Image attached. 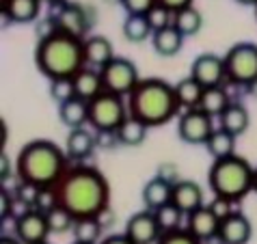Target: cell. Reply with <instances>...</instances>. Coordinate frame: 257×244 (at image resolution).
I'll return each instance as SVG.
<instances>
[{"label":"cell","mask_w":257,"mask_h":244,"mask_svg":"<svg viewBox=\"0 0 257 244\" xmlns=\"http://www.w3.org/2000/svg\"><path fill=\"white\" fill-rule=\"evenodd\" d=\"M9 177H11V171H9V156L3 154V179L7 182Z\"/></svg>","instance_id":"obj_44"},{"label":"cell","mask_w":257,"mask_h":244,"mask_svg":"<svg viewBox=\"0 0 257 244\" xmlns=\"http://www.w3.org/2000/svg\"><path fill=\"white\" fill-rule=\"evenodd\" d=\"M50 97L56 104H63L67 99L76 97V89H74V80L71 78H54L50 80Z\"/></svg>","instance_id":"obj_34"},{"label":"cell","mask_w":257,"mask_h":244,"mask_svg":"<svg viewBox=\"0 0 257 244\" xmlns=\"http://www.w3.org/2000/svg\"><path fill=\"white\" fill-rule=\"evenodd\" d=\"M125 235L134 244H158L162 229L156 218V212L145 207V210L132 214L125 222Z\"/></svg>","instance_id":"obj_10"},{"label":"cell","mask_w":257,"mask_h":244,"mask_svg":"<svg viewBox=\"0 0 257 244\" xmlns=\"http://www.w3.org/2000/svg\"><path fill=\"white\" fill-rule=\"evenodd\" d=\"M74 244H84V242H76V240H74Z\"/></svg>","instance_id":"obj_50"},{"label":"cell","mask_w":257,"mask_h":244,"mask_svg":"<svg viewBox=\"0 0 257 244\" xmlns=\"http://www.w3.org/2000/svg\"><path fill=\"white\" fill-rule=\"evenodd\" d=\"M0 205H3V212H0V216L3 218H9L11 216V207H13V192L9 190H3V195H0Z\"/></svg>","instance_id":"obj_40"},{"label":"cell","mask_w":257,"mask_h":244,"mask_svg":"<svg viewBox=\"0 0 257 244\" xmlns=\"http://www.w3.org/2000/svg\"><path fill=\"white\" fill-rule=\"evenodd\" d=\"M99 244H134V242L127 238L125 231H123V233H115V235H106Z\"/></svg>","instance_id":"obj_42"},{"label":"cell","mask_w":257,"mask_h":244,"mask_svg":"<svg viewBox=\"0 0 257 244\" xmlns=\"http://www.w3.org/2000/svg\"><path fill=\"white\" fill-rule=\"evenodd\" d=\"M218 227H220V218L212 212L210 205H201L195 212H190L186 216V229L197 235L201 242L214 240L218 235Z\"/></svg>","instance_id":"obj_14"},{"label":"cell","mask_w":257,"mask_h":244,"mask_svg":"<svg viewBox=\"0 0 257 244\" xmlns=\"http://www.w3.org/2000/svg\"><path fill=\"white\" fill-rule=\"evenodd\" d=\"M112 218H115V216H112V210H110V207H106L104 212H99V214H97V220L102 222V227H104V229L112 225Z\"/></svg>","instance_id":"obj_43"},{"label":"cell","mask_w":257,"mask_h":244,"mask_svg":"<svg viewBox=\"0 0 257 244\" xmlns=\"http://www.w3.org/2000/svg\"><path fill=\"white\" fill-rule=\"evenodd\" d=\"M253 175L255 169L246 158L238 154L216 158L208 171L210 190L216 197H225L229 201H242L248 192H253Z\"/></svg>","instance_id":"obj_5"},{"label":"cell","mask_w":257,"mask_h":244,"mask_svg":"<svg viewBox=\"0 0 257 244\" xmlns=\"http://www.w3.org/2000/svg\"><path fill=\"white\" fill-rule=\"evenodd\" d=\"M37 244H50V242H48V240H44V242H37Z\"/></svg>","instance_id":"obj_48"},{"label":"cell","mask_w":257,"mask_h":244,"mask_svg":"<svg viewBox=\"0 0 257 244\" xmlns=\"http://www.w3.org/2000/svg\"><path fill=\"white\" fill-rule=\"evenodd\" d=\"M156 218H158V222H160L162 233H167V231L182 229V222H184V218H186V214H184L177 205L167 203V205H162L160 210H156Z\"/></svg>","instance_id":"obj_32"},{"label":"cell","mask_w":257,"mask_h":244,"mask_svg":"<svg viewBox=\"0 0 257 244\" xmlns=\"http://www.w3.org/2000/svg\"><path fill=\"white\" fill-rule=\"evenodd\" d=\"M147 130H149L147 124H143L141 119L127 114V119L119 126V130H117V141L125 147H139L141 143L145 141Z\"/></svg>","instance_id":"obj_26"},{"label":"cell","mask_w":257,"mask_h":244,"mask_svg":"<svg viewBox=\"0 0 257 244\" xmlns=\"http://www.w3.org/2000/svg\"><path fill=\"white\" fill-rule=\"evenodd\" d=\"M99 74H102V80H104V91L117 93V95H123V97H127V93L137 87V82L141 80L137 65L130 59H125V56H115L110 63H106L99 69Z\"/></svg>","instance_id":"obj_8"},{"label":"cell","mask_w":257,"mask_h":244,"mask_svg":"<svg viewBox=\"0 0 257 244\" xmlns=\"http://www.w3.org/2000/svg\"><path fill=\"white\" fill-rule=\"evenodd\" d=\"M71 80H74L76 95L82 97V99H87V102H91V99L97 97L99 93L104 91L102 74H99V69H95V67L84 65L74 78H71Z\"/></svg>","instance_id":"obj_21"},{"label":"cell","mask_w":257,"mask_h":244,"mask_svg":"<svg viewBox=\"0 0 257 244\" xmlns=\"http://www.w3.org/2000/svg\"><path fill=\"white\" fill-rule=\"evenodd\" d=\"M0 244H24V242L20 240L18 235H3V238H0Z\"/></svg>","instance_id":"obj_45"},{"label":"cell","mask_w":257,"mask_h":244,"mask_svg":"<svg viewBox=\"0 0 257 244\" xmlns=\"http://www.w3.org/2000/svg\"><path fill=\"white\" fill-rule=\"evenodd\" d=\"M173 26L180 31L184 37H192V35H197L199 31H201L203 26V16L201 11L195 9V7H184V9L175 11L173 16Z\"/></svg>","instance_id":"obj_28"},{"label":"cell","mask_w":257,"mask_h":244,"mask_svg":"<svg viewBox=\"0 0 257 244\" xmlns=\"http://www.w3.org/2000/svg\"><path fill=\"white\" fill-rule=\"evenodd\" d=\"M218 119H220V128L227 132H231L233 136H242L248 130V124H251L246 106L240 104V102H231Z\"/></svg>","instance_id":"obj_24"},{"label":"cell","mask_w":257,"mask_h":244,"mask_svg":"<svg viewBox=\"0 0 257 244\" xmlns=\"http://www.w3.org/2000/svg\"><path fill=\"white\" fill-rule=\"evenodd\" d=\"M59 205L74 214V218L97 216L110 203L108 179L87 164H76L65 171V175L54 186Z\"/></svg>","instance_id":"obj_1"},{"label":"cell","mask_w":257,"mask_h":244,"mask_svg":"<svg viewBox=\"0 0 257 244\" xmlns=\"http://www.w3.org/2000/svg\"><path fill=\"white\" fill-rule=\"evenodd\" d=\"M158 244H203V242L197 235H192L186 227H182V229H175V231L162 233Z\"/></svg>","instance_id":"obj_35"},{"label":"cell","mask_w":257,"mask_h":244,"mask_svg":"<svg viewBox=\"0 0 257 244\" xmlns=\"http://www.w3.org/2000/svg\"><path fill=\"white\" fill-rule=\"evenodd\" d=\"M208 205L212 207V212H214V214H216V216H218L220 220H223V218H227V216H229V214L233 212V210H231L233 201H229V199H225V197H216V195H214V199L210 201V203H208Z\"/></svg>","instance_id":"obj_39"},{"label":"cell","mask_w":257,"mask_h":244,"mask_svg":"<svg viewBox=\"0 0 257 244\" xmlns=\"http://www.w3.org/2000/svg\"><path fill=\"white\" fill-rule=\"evenodd\" d=\"M46 218L50 225V233H65L69 229H74V222H76L74 214L65 210L63 205H56L50 212H46Z\"/></svg>","instance_id":"obj_33"},{"label":"cell","mask_w":257,"mask_h":244,"mask_svg":"<svg viewBox=\"0 0 257 244\" xmlns=\"http://www.w3.org/2000/svg\"><path fill=\"white\" fill-rule=\"evenodd\" d=\"M229 104H231V99L227 95V91L218 84V87H205L199 108L203 112H208L210 117H220Z\"/></svg>","instance_id":"obj_27"},{"label":"cell","mask_w":257,"mask_h":244,"mask_svg":"<svg viewBox=\"0 0 257 244\" xmlns=\"http://www.w3.org/2000/svg\"><path fill=\"white\" fill-rule=\"evenodd\" d=\"M208 112L201 108L184 110L177 119V136L188 145H205L214 132V124Z\"/></svg>","instance_id":"obj_9"},{"label":"cell","mask_w":257,"mask_h":244,"mask_svg":"<svg viewBox=\"0 0 257 244\" xmlns=\"http://www.w3.org/2000/svg\"><path fill=\"white\" fill-rule=\"evenodd\" d=\"M225 69L227 80L240 87H255L257 84V44L240 41L227 50Z\"/></svg>","instance_id":"obj_7"},{"label":"cell","mask_w":257,"mask_h":244,"mask_svg":"<svg viewBox=\"0 0 257 244\" xmlns=\"http://www.w3.org/2000/svg\"><path fill=\"white\" fill-rule=\"evenodd\" d=\"M104 227L102 222L97 220V216H87V218H76L74 222V240L76 242H84V244H97L99 235H102Z\"/></svg>","instance_id":"obj_31"},{"label":"cell","mask_w":257,"mask_h":244,"mask_svg":"<svg viewBox=\"0 0 257 244\" xmlns=\"http://www.w3.org/2000/svg\"><path fill=\"white\" fill-rule=\"evenodd\" d=\"M41 0H5L3 13L13 24H28L39 18Z\"/></svg>","instance_id":"obj_22"},{"label":"cell","mask_w":257,"mask_h":244,"mask_svg":"<svg viewBox=\"0 0 257 244\" xmlns=\"http://www.w3.org/2000/svg\"><path fill=\"white\" fill-rule=\"evenodd\" d=\"M238 5H244V7H255L257 5V0H235Z\"/></svg>","instance_id":"obj_46"},{"label":"cell","mask_w":257,"mask_h":244,"mask_svg":"<svg viewBox=\"0 0 257 244\" xmlns=\"http://www.w3.org/2000/svg\"><path fill=\"white\" fill-rule=\"evenodd\" d=\"M115 50H112L110 39L102 37V35H93V37H84V61L89 67L102 69L106 63L115 59Z\"/></svg>","instance_id":"obj_18"},{"label":"cell","mask_w":257,"mask_h":244,"mask_svg":"<svg viewBox=\"0 0 257 244\" xmlns=\"http://www.w3.org/2000/svg\"><path fill=\"white\" fill-rule=\"evenodd\" d=\"M39 192H41L39 186H35V184H31V182H20L13 195H16L18 199L26 201L28 205L35 207V203H37V199H39Z\"/></svg>","instance_id":"obj_38"},{"label":"cell","mask_w":257,"mask_h":244,"mask_svg":"<svg viewBox=\"0 0 257 244\" xmlns=\"http://www.w3.org/2000/svg\"><path fill=\"white\" fill-rule=\"evenodd\" d=\"M69 156L52 141L37 139L20 149L16 158V175L20 182H31L39 188H52L69 169Z\"/></svg>","instance_id":"obj_3"},{"label":"cell","mask_w":257,"mask_h":244,"mask_svg":"<svg viewBox=\"0 0 257 244\" xmlns=\"http://www.w3.org/2000/svg\"><path fill=\"white\" fill-rule=\"evenodd\" d=\"M154 35V28L149 24L147 16H127L123 22V37L130 44H143Z\"/></svg>","instance_id":"obj_30"},{"label":"cell","mask_w":257,"mask_h":244,"mask_svg":"<svg viewBox=\"0 0 257 244\" xmlns=\"http://www.w3.org/2000/svg\"><path fill=\"white\" fill-rule=\"evenodd\" d=\"M16 235L24 244H37V242L48 240L50 225H48L46 212L33 207V210H28L24 216H20L16 220Z\"/></svg>","instance_id":"obj_12"},{"label":"cell","mask_w":257,"mask_h":244,"mask_svg":"<svg viewBox=\"0 0 257 244\" xmlns=\"http://www.w3.org/2000/svg\"><path fill=\"white\" fill-rule=\"evenodd\" d=\"M59 119L69 130L84 128L89 124V102L76 95V97L67 99V102L59 104Z\"/></svg>","instance_id":"obj_20"},{"label":"cell","mask_w":257,"mask_h":244,"mask_svg":"<svg viewBox=\"0 0 257 244\" xmlns=\"http://www.w3.org/2000/svg\"><path fill=\"white\" fill-rule=\"evenodd\" d=\"M35 65L50 80L54 78H74L87 61H84V39L67 31L54 28L52 33L39 37L35 48Z\"/></svg>","instance_id":"obj_2"},{"label":"cell","mask_w":257,"mask_h":244,"mask_svg":"<svg viewBox=\"0 0 257 244\" xmlns=\"http://www.w3.org/2000/svg\"><path fill=\"white\" fill-rule=\"evenodd\" d=\"M235 139H238V136H233L231 132L218 128V130L212 132L208 143H205V149H208V154L214 158V160H216V158L233 156L235 154Z\"/></svg>","instance_id":"obj_29"},{"label":"cell","mask_w":257,"mask_h":244,"mask_svg":"<svg viewBox=\"0 0 257 244\" xmlns=\"http://www.w3.org/2000/svg\"><path fill=\"white\" fill-rule=\"evenodd\" d=\"M253 235V225L242 212H231L227 218L220 220L216 240L220 244H246Z\"/></svg>","instance_id":"obj_13"},{"label":"cell","mask_w":257,"mask_h":244,"mask_svg":"<svg viewBox=\"0 0 257 244\" xmlns=\"http://www.w3.org/2000/svg\"><path fill=\"white\" fill-rule=\"evenodd\" d=\"M95 145H97V136L91 134L87 128L69 130L67 139H65V152L69 156V160H74V162H80L84 158H89L93 154Z\"/></svg>","instance_id":"obj_16"},{"label":"cell","mask_w":257,"mask_h":244,"mask_svg":"<svg viewBox=\"0 0 257 244\" xmlns=\"http://www.w3.org/2000/svg\"><path fill=\"white\" fill-rule=\"evenodd\" d=\"M255 20H257V5H255Z\"/></svg>","instance_id":"obj_49"},{"label":"cell","mask_w":257,"mask_h":244,"mask_svg":"<svg viewBox=\"0 0 257 244\" xmlns=\"http://www.w3.org/2000/svg\"><path fill=\"white\" fill-rule=\"evenodd\" d=\"M184 39H186V37H184V35L177 31L173 24H171V26L160 28V31H154L152 46H154V50L160 56H175L182 50Z\"/></svg>","instance_id":"obj_23"},{"label":"cell","mask_w":257,"mask_h":244,"mask_svg":"<svg viewBox=\"0 0 257 244\" xmlns=\"http://www.w3.org/2000/svg\"><path fill=\"white\" fill-rule=\"evenodd\" d=\"M203 91H205V87L197 80V78H192V76L182 78V80L175 84V95H177V102H180V108L182 110L199 108Z\"/></svg>","instance_id":"obj_25"},{"label":"cell","mask_w":257,"mask_h":244,"mask_svg":"<svg viewBox=\"0 0 257 244\" xmlns=\"http://www.w3.org/2000/svg\"><path fill=\"white\" fill-rule=\"evenodd\" d=\"M190 76L197 78L203 87H218L227 80V69H225V59L214 52L199 54L190 65Z\"/></svg>","instance_id":"obj_11"},{"label":"cell","mask_w":257,"mask_h":244,"mask_svg":"<svg viewBox=\"0 0 257 244\" xmlns=\"http://www.w3.org/2000/svg\"><path fill=\"white\" fill-rule=\"evenodd\" d=\"M125 99L132 117L141 119L149 128L169 124L182 110L175 95V84H169L162 78H141Z\"/></svg>","instance_id":"obj_4"},{"label":"cell","mask_w":257,"mask_h":244,"mask_svg":"<svg viewBox=\"0 0 257 244\" xmlns=\"http://www.w3.org/2000/svg\"><path fill=\"white\" fill-rule=\"evenodd\" d=\"M253 192L257 195V167H255V175H253Z\"/></svg>","instance_id":"obj_47"},{"label":"cell","mask_w":257,"mask_h":244,"mask_svg":"<svg viewBox=\"0 0 257 244\" xmlns=\"http://www.w3.org/2000/svg\"><path fill=\"white\" fill-rule=\"evenodd\" d=\"M173 16L175 13L171 9H167V7H162V5H156L154 9L147 13L149 24H152L154 31H160V28H164V26H171L173 24Z\"/></svg>","instance_id":"obj_36"},{"label":"cell","mask_w":257,"mask_h":244,"mask_svg":"<svg viewBox=\"0 0 257 244\" xmlns=\"http://www.w3.org/2000/svg\"><path fill=\"white\" fill-rule=\"evenodd\" d=\"M127 114V99L117 93L102 91L89 102V126L95 132H117Z\"/></svg>","instance_id":"obj_6"},{"label":"cell","mask_w":257,"mask_h":244,"mask_svg":"<svg viewBox=\"0 0 257 244\" xmlns=\"http://www.w3.org/2000/svg\"><path fill=\"white\" fill-rule=\"evenodd\" d=\"M56 26L61 28V31H67L71 35H76V37H82L87 35L89 31V22H87V13L80 5H63L61 11L56 13L54 18Z\"/></svg>","instance_id":"obj_17"},{"label":"cell","mask_w":257,"mask_h":244,"mask_svg":"<svg viewBox=\"0 0 257 244\" xmlns=\"http://www.w3.org/2000/svg\"><path fill=\"white\" fill-rule=\"evenodd\" d=\"M158 5H162V7H167V9H171V11H180V9H184V7H190L192 5V0H156Z\"/></svg>","instance_id":"obj_41"},{"label":"cell","mask_w":257,"mask_h":244,"mask_svg":"<svg viewBox=\"0 0 257 244\" xmlns=\"http://www.w3.org/2000/svg\"><path fill=\"white\" fill-rule=\"evenodd\" d=\"M171 197H173V184L160 175L152 177L143 188V203H145L147 210L154 212L160 210L162 205L171 203Z\"/></svg>","instance_id":"obj_19"},{"label":"cell","mask_w":257,"mask_h":244,"mask_svg":"<svg viewBox=\"0 0 257 244\" xmlns=\"http://www.w3.org/2000/svg\"><path fill=\"white\" fill-rule=\"evenodd\" d=\"M156 5H158L156 0H121V7L127 16H147Z\"/></svg>","instance_id":"obj_37"},{"label":"cell","mask_w":257,"mask_h":244,"mask_svg":"<svg viewBox=\"0 0 257 244\" xmlns=\"http://www.w3.org/2000/svg\"><path fill=\"white\" fill-rule=\"evenodd\" d=\"M171 203L177 205L180 210L186 214L195 212L197 207L205 205L203 203V188L192 179H177L173 184V197H171Z\"/></svg>","instance_id":"obj_15"}]
</instances>
